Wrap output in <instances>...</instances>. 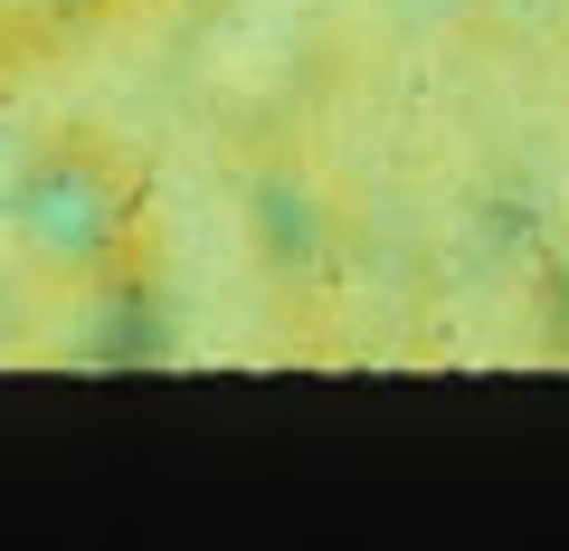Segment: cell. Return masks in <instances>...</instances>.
I'll use <instances>...</instances> for the list:
<instances>
[{
	"instance_id": "obj_1",
	"label": "cell",
	"mask_w": 569,
	"mask_h": 551,
	"mask_svg": "<svg viewBox=\"0 0 569 551\" xmlns=\"http://www.w3.org/2000/svg\"><path fill=\"white\" fill-rule=\"evenodd\" d=\"M541 343L569 362V247L550 257V276H541Z\"/></svg>"
}]
</instances>
